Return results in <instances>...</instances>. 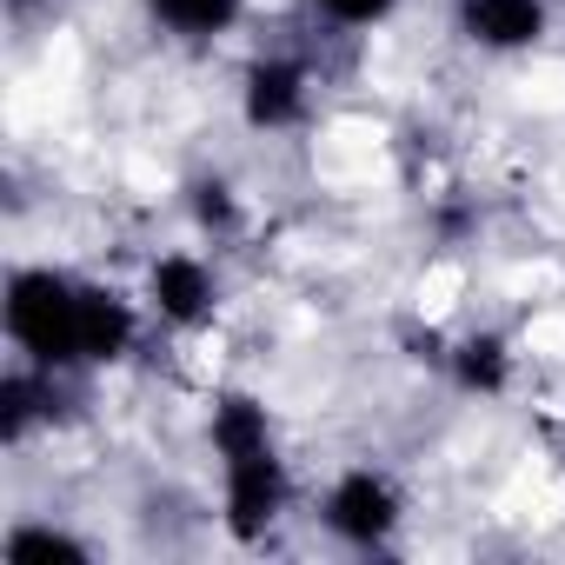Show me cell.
Listing matches in <instances>:
<instances>
[{
    "label": "cell",
    "instance_id": "1",
    "mask_svg": "<svg viewBox=\"0 0 565 565\" xmlns=\"http://www.w3.org/2000/svg\"><path fill=\"white\" fill-rule=\"evenodd\" d=\"M8 333L41 366L81 360V287H67L61 273H14V287H8Z\"/></svg>",
    "mask_w": 565,
    "mask_h": 565
},
{
    "label": "cell",
    "instance_id": "2",
    "mask_svg": "<svg viewBox=\"0 0 565 565\" xmlns=\"http://www.w3.org/2000/svg\"><path fill=\"white\" fill-rule=\"evenodd\" d=\"M393 519H399L393 486H386V479H373V472L340 479V486H333V499H327V525H333L340 539H353V545L386 539V532H393Z\"/></svg>",
    "mask_w": 565,
    "mask_h": 565
},
{
    "label": "cell",
    "instance_id": "3",
    "mask_svg": "<svg viewBox=\"0 0 565 565\" xmlns=\"http://www.w3.org/2000/svg\"><path fill=\"white\" fill-rule=\"evenodd\" d=\"M279 499H287V479H279L273 446H266V452H239V459H226V512H233L239 532H259V525L279 512Z\"/></svg>",
    "mask_w": 565,
    "mask_h": 565
},
{
    "label": "cell",
    "instance_id": "4",
    "mask_svg": "<svg viewBox=\"0 0 565 565\" xmlns=\"http://www.w3.org/2000/svg\"><path fill=\"white\" fill-rule=\"evenodd\" d=\"M147 294H153V307L167 313V320H200L206 307H213V273L193 259V253H167V259H153V273H147Z\"/></svg>",
    "mask_w": 565,
    "mask_h": 565
},
{
    "label": "cell",
    "instance_id": "5",
    "mask_svg": "<svg viewBox=\"0 0 565 565\" xmlns=\"http://www.w3.org/2000/svg\"><path fill=\"white\" fill-rule=\"evenodd\" d=\"M466 34L479 47H532L545 34V0H466Z\"/></svg>",
    "mask_w": 565,
    "mask_h": 565
},
{
    "label": "cell",
    "instance_id": "6",
    "mask_svg": "<svg viewBox=\"0 0 565 565\" xmlns=\"http://www.w3.org/2000/svg\"><path fill=\"white\" fill-rule=\"evenodd\" d=\"M300 107H307V74H300L294 61L253 67V81H246V120H253V127H287Z\"/></svg>",
    "mask_w": 565,
    "mask_h": 565
},
{
    "label": "cell",
    "instance_id": "7",
    "mask_svg": "<svg viewBox=\"0 0 565 565\" xmlns=\"http://www.w3.org/2000/svg\"><path fill=\"white\" fill-rule=\"evenodd\" d=\"M134 340V320L114 294H94L81 287V360H120Z\"/></svg>",
    "mask_w": 565,
    "mask_h": 565
},
{
    "label": "cell",
    "instance_id": "8",
    "mask_svg": "<svg viewBox=\"0 0 565 565\" xmlns=\"http://www.w3.org/2000/svg\"><path fill=\"white\" fill-rule=\"evenodd\" d=\"M147 8L160 14V28H173V34L200 41V34H220V28H233L239 0H147Z\"/></svg>",
    "mask_w": 565,
    "mask_h": 565
},
{
    "label": "cell",
    "instance_id": "9",
    "mask_svg": "<svg viewBox=\"0 0 565 565\" xmlns=\"http://www.w3.org/2000/svg\"><path fill=\"white\" fill-rule=\"evenodd\" d=\"M459 366H466V380H472V386H499V347H492V340H486V347H466V360H459Z\"/></svg>",
    "mask_w": 565,
    "mask_h": 565
},
{
    "label": "cell",
    "instance_id": "10",
    "mask_svg": "<svg viewBox=\"0 0 565 565\" xmlns=\"http://www.w3.org/2000/svg\"><path fill=\"white\" fill-rule=\"evenodd\" d=\"M320 8H327L333 21H353V28H360V21H380L393 0H320Z\"/></svg>",
    "mask_w": 565,
    "mask_h": 565
}]
</instances>
